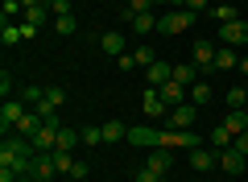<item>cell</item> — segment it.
<instances>
[{"mask_svg":"<svg viewBox=\"0 0 248 182\" xmlns=\"http://www.w3.org/2000/svg\"><path fill=\"white\" fill-rule=\"evenodd\" d=\"M33 157H37L33 141L21 137V132H9V137L0 141V170H13L17 178H25L33 170Z\"/></svg>","mask_w":248,"mask_h":182,"instance_id":"6da1fadb","label":"cell"},{"mask_svg":"<svg viewBox=\"0 0 248 182\" xmlns=\"http://www.w3.org/2000/svg\"><path fill=\"white\" fill-rule=\"evenodd\" d=\"M190 25H195V13H190V9H166V13L157 17V33H166V37L186 33Z\"/></svg>","mask_w":248,"mask_h":182,"instance_id":"7a4b0ae2","label":"cell"},{"mask_svg":"<svg viewBox=\"0 0 248 182\" xmlns=\"http://www.w3.org/2000/svg\"><path fill=\"white\" fill-rule=\"evenodd\" d=\"M25 112H29V104H25V99H4V104H0V129H4V137H9V132H17V124L21 120H25Z\"/></svg>","mask_w":248,"mask_h":182,"instance_id":"3957f363","label":"cell"},{"mask_svg":"<svg viewBox=\"0 0 248 182\" xmlns=\"http://www.w3.org/2000/svg\"><path fill=\"white\" fill-rule=\"evenodd\" d=\"M141 108H145V116H149V120H166V116H170V104L161 99L157 87H145V91H141Z\"/></svg>","mask_w":248,"mask_h":182,"instance_id":"277c9868","label":"cell"},{"mask_svg":"<svg viewBox=\"0 0 248 182\" xmlns=\"http://www.w3.org/2000/svg\"><path fill=\"white\" fill-rule=\"evenodd\" d=\"M157 141H161V129H153V124H128V145L157 149Z\"/></svg>","mask_w":248,"mask_h":182,"instance_id":"5b68a950","label":"cell"},{"mask_svg":"<svg viewBox=\"0 0 248 182\" xmlns=\"http://www.w3.org/2000/svg\"><path fill=\"white\" fill-rule=\"evenodd\" d=\"M190 170H195V174H211V170H219V153H215L211 145L190 149Z\"/></svg>","mask_w":248,"mask_h":182,"instance_id":"8992f818","label":"cell"},{"mask_svg":"<svg viewBox=\"0 0 248 182\" xmlns=\"http://www.w3.org/2000/svg\"><path fill=\"white\" fill-rule=\"evenodd\" d=\"M219 42L223 46H248V21L236 17V21H228V25H219Z\"/></svg>","mask_w":248,"mask_h":182,"instance_id":"52a82bcc","label":"cell"},{"mask_svg":"<svg viewBox=\"0 0 248 182\" xmlns=\"http://www.w3.org/2000/svg\"><path fill=\"white\" fill-rule=\"evenodd\" d=\"M29 178H37V182H54V178H58L54 153H37V157H33V170H29Z\"/></svg>","mask_w":248,"mask_h":182,"instance_id":"ba28073f","label":"cell"},{"mask_svg":"<svg viewBox=\"0 0 248 182\" xmlns=\"http://www.w3.org/2000/svg\"><path fill=\"white\" fill-rule=\"evenodd\" d=\"M215 54H219V50H215L211 42H195V50H190V62H195L199 70H207V75H211V70H215Z\"/></svg>","mask_w":248,"mask_h":182,"instance_id":"9c48e42d","label":"cell"},{"mask_svg":"<svg viewBox=\"0 0 248 182\" xmlns=\"http://www.w3.org/2000/svg\"><path fill=\"white\" fill-rule=\"evenodd\" d=\"M145 79H149V87H166L170 79H174V62L157 58V62H153V66H145Z\"/></svg>","mask_w":248,"mask_h":182,"instance_id":"30bf717a","label":"cell"},{"mask_svg":"<svg viewBox=\"0 0 248 182\" xmlns=\"http://www.w3.org/2000/svg\"><path fill=\"white\" fill-rule=\"evenodd\" d=\"M219 170H223V174H232V178H236V174H244V153H240L236 145L219 149Z\"/></svg>","mask_w":248,"mask_h":182,"instance_id":"8fae6325","label":"cell"},{"mask_svg":"<svg viewBox=\"0 0 248 182\" xmlns=\"http://www.w3.org/2000/svg\"><path fill=\"white\" fill-rule=\"evenodd\" d=\"M199 112H203V108H195V104H178V108H170L166 120H170V124H178V129H190V124L199 120Z\"/></svg>","mask_w":248,"mask_h":182,"instance_id":"7c38bea8","label":"cell"},{"mask_svg":"<svg viewBox=\"0 0 248 182\" xmlns=\"http://www.w3.org/2000/svg\"><path fill=\"white\" fill-rule=\"evenodd\" d=\"M29 141H33V149H37V153H54V149H58V129L42 124V129H37Z\"/></svg>","mask_w":248,"mask_h":182,"instance_id":"4fadbf2b","label":"cell"},{"mask_svg":"<svg viewBox=\"0 0 248 182\" xmlns=\"http://www.w3.org/2000/svg\"><path fill=\"white\" fill-rule=\"evenodd\" d=\"M161 91V99H166L170 108H178V104H190V87H182V83H174V79H170L166 87H157Z\"/></svg>","mask_w":248,"mask_h":182,"instance_id":"5bb4252c","label":"cell"},{"mask_svg":"<svg viewBox=\"0 0 248 182\" xmlns=\"http://www.w3.org/2000/svg\"><path fill=\"white\" fill-rule=\"evenodd\" d=\"M145 165H153L157 174H166V178H170V170H174V149H149Z\"/></svg>","mask_w":248,"mask_h":182,"instance_id":"9a60e30c","label":"cell"},{"mask_svg":"<svg viewBox=\"0 0 248 182\" xmlns=\"http://www.w3.org/2000/svg\"><path fill=\"white\" fill-rule=\"evenodd\" d=\"M219 124L232 132V137H240V132H248V112L244 108H228V116H223Z\"/></svg>","mask_w":248,"mask_h":182,"instance_id":"2e32d148","label":"cell"},{"mask_svg":"<svg viewBox=\"0 0 248 182\" xmlns=\"http://www.w3.org/2000/svg\"><path fill=\"white\" fill-rule=\"evenodd\" d=\"M199 75H203V70H199L195 62H174V83H182V87H195V83H199Z\"/></svg>","mask_w":248,"mask_h":182,"instance_id":"e0dca14e","label":"cell"},{"mask_svg":"<svg viewBox=\"0 0 248 182\" xmlns=\"http://www.w3.org/2000/svg\"><path fill=\"white\" fill-rule=\"evenodd\" d=\"M99 50H104V54H112V58H120V54H128V50H124V33H116V29H108V33L99 37Z\"/></svg>","mask_w":248,"mask_h":182,"instance_id":"ac0fdd59","label":"cell"},{"mask_svg":"<svg viewBox=\"0 0 248 182\" xmlns=\"http://www.w3.org/2000/svg\"><path fill=\"white\" fill-rule=\"evenodd\" d=\"M207 145H211L215 153H219V149H228V145H236V137H232V132L223 129V124H211V132H207Z\"/></svg>","mask_w":248,"mask_h":182,"instance_id":"d6986e66","label":"cell"},{"mask_svg":"<svg viewBox=\"0 0 248 182\" xmlns=\"http://www.w3.org/2000/svg\"><path fill=\"white\" fill-rule=\"evenodd\" d=\"M21 17H25V25H37V29H42V25H46V17H50V0H42V4H29Z\"/></svg>","mask_w":248,"mask_h":182,"instance_id":"ffe728a7","label":"cell"},{"mask_svg":"<svg viewBox=\"0 0 248 182\" xmlns=\"http://www.w3.org/2000/svg\"><path fill=\"white\" fill-rule=\"evenodd\" d=\"M240 66V50L236 46H219V54H215V70H232Z\"/></svg>","mask_w":248,"mask_h":182,"instance_id":"44dd1931","label":"cell"},{"mask_svg":"<svg viewBox=\"0 0 248 182\" xmlns=\"http://www.w3.org/2000/svg\"><path fill=\"white\" fill-rule=\"evenodd\" d=\"M33 112L42 116V124H50V129H62V120H58V104H54V99H42Z\"/></svg>","mask_w":248,"mask_h":182,"instance_id":"7402d4cb","label":"cell"},{"mask_svg":"<svg viewBox=\"0 0 248 182\" xmlns=\"http://www.w3.org/2000/svg\"><path fill=\"white\" fill-rule=\"evenodd\" d=\"M116 141H128V124L108 120V124H104V145H116Z\"/></svg>","mask_w":248,"mask_h":182,"instance_id":"603a6c76","label":"cell"},{"mask_svg":"<svg viewBox=\"0 0 248 182\" xmlns=\"http://www.w3.org/2000/svg\"><path fill=\"white\" fill-rule=\"evenodd\" d=\"M153 29H157V13H137L133 33H137V37H145V33H153Z\"/></svg>","mask_w":248,"mask_h":182,"instance_id":"cb8c5ba5","label":"cell"},{"mask_svg":"<svg viewBox=\"0 0 248 182\" xmlns=\"http://www.w3.org/2000/svg\"><path fill=\"white\" fill-rule=\"evenodd\" d=\"M190 104H195V108H207V104H211V87H207V79H199V83L190 87Z\"/></svg>","mask_w":248,"mask_h":182,"instance_id":"d4e9b609","label":"cell"},{"mask_svg":"<svg viewBox=\"0 0 248 182\" xmlns=\"http://www.w3.org/2000/svg\"><path fill=\"white\" fill-rule=\"evenodd\" d=\"M54 165H58V174H66V178H71V170H75V153H71V149H54Z\"/></svg>","mask_w":248,"mask_h":182,"instance_id":"484cf974","label":"cell"},{"mask_svg":"<svg viewBox=\"0 0 248 182\" xmlns=\"http://www.w3.org/2000/svg\"><path fill=\"white\" fill-rule=\"evenodd\" d=\"M207 13H211V21H215V25H228V21H236V17H240V13L232 9V4H215V9H207Z\"/></svg>","mask_w":248,"mask_h":182,"instance_id":"4316f807","label":"cell"},{"mask_svg":"<svg viewBox=\"0 0 248 182\" xmlns=\"http://www.w3.org/2000/svg\"><path fill=\"white\" fill-rule=\"evenodd\" d=\"M79 129H66V124H62V129H58V149H71V153H75V145H79Z\"/></svg>","mask_w":248,"mask_h":182,"instance_id":"83f0119b","label":"cell"},{"mask_svg":"<svg viewBox=\"0 0 248 182\" xmlns=\"http://www.w3.org/2000/svg\"><path fill=\"white\" fill-rule=\"evenodd\" d=\"M83 145H104V124H87V129H79Z\"/></svg>","mask_w":248,"mask_h":182,"instance_id":"f1b7e54d","label":"cell"},{"mask_svg":"<svg viewBox=\"0 0 248 182\" xmlns=\"http://www.w3.org/2000/svg\"><path fill=\"white\" fill-rule=\"evenodd\" d=\"M0 42H4V46H17V42H25L21 25H13V21H9V25H0Z\"/></svg>","mask_w":248,"mask_h":182,"instance_id":"f546056e","label":"cell"},{"mask_svg":"<svg viewBox=\"0 0 248 182\" xmlns=\"http://www.w3.org/2000/svg\"><path fill=\"white\" fill-rule=\"evenodd\" d=\"M75 29H79V25H75V13H66V17H54V33H62V37H71Z\"/></svg>","mask_w":248,"mask_h":182,"instance_id":"4dcf8cb0","label":"cell"},{"mask_svg":"<svg viewBox=\"0 0 248 182\" xmlns=\"http://www.w3.org/2000/svg\"><path fill=\"white\" fill-rule=\"evenodd\" d=\"M133 54H137V66H153V62H157V54H153V46H145V42L137 46Z\"/></svg>","mask_w":248,"mask_h":182,"instance_id":"1f68e13d","label":"cell"},{"mask_svg":"<svg viewBox=\"0 0 248 182\" xmlns=\"http://www.w3.org/2000/svg\"><path fill=\"white\" fill-rule=\"evenodd\" d=\"M248 104V87H232L228 91V108H244Z\"/></svg>","mask_w":248,"mask_h":182,"instance_id":"d6a6232c","label":"cell"},{"mask_svg":"<svg viewBox=\"0 0 248 182\" xmlns=\"http://www.w3.org/2000/svg\"><path fill=\"white\" fill-rule=\"evenodd\" d=\"M137 182H166V174H157L153 165H145V162H141V170H137Z\"/></svg>","mask_w":248,"mask_h":182,"instance_id":"836d02e7","label":"cell"},{"mask_svg":"<svg viewBox=\"0 0 248 182\" xmlns=\"http://www.w3.org/2000/svg\"><path fill=\"white\" fill-rule=\"evenodd\" d=\"M50 13L54 17H66V13H71V0H50Z\"/></svg>","mask_w":248,"mask_h":182,"instance_id":"e575fe53","label":"cell"},{"mask_svg":"<svg viewBox=\"0 0 248 182\" xmlns=\"http://www.w3.org/2000/svg\"><path fill=\"white\" fill-rule=\"evenodd\" d=\"M87 174H91V170H87V162H79V157H75V170H71V178H75V182H83Z\"/></svg>","mask_w":248,"mask_h":182,"instance_id":"d590c367","label":"cell"},{"mask_svg":"<svg viewBox=\"0 0 248 182\" xmlns=\"http://www.w3.org/2000/svg\"><path fill=\"white\" fill-rule=\"evenodd\" d=\"M46 99H54V104L62 108V99H66V91H62V87H46Z\"/></svg>","mask_w":248,"mask_h":182,"instance_id":"8d00e7d4","label":"cell"},{"mask_svg":"<svg viewBox=\"0 0 248 182\" xmlns=\"http://www.w3.org/2000/svg\"><path fill=\"white\" fill-rule=\"evenodd\" d=\"M128 4H133V13H153V4H157V0H128Z\"/></svg>","mask_w":248,"mask_h":182,"instance_id":"74e56055","label":"cell"},{"mask_svg":"<svg viewBox=\"0 0 248 182\" xmlns=\"http://www.w3.org/2000/svg\"><path fill=\"white\" fill-rule=\"evenodd\" d=\"M116 66H120V70H133V66H137V54H120V58H116Z\"/></svg>","mask_w":248,"mask_h":182,"instance_id":"f35d334b","label":"cell"},{"mask_svg":"<svg viewBox=\"0 0 248 182\" xmlns=\"http://www.w3.org/2000/svg\"><path fill=\"white\" fill-rule=\"evenodd\" d=\"M0 91H4V99H9V91H13V75L9 70H0Z\"/></svg>","mask_w":248,"mask_h":182,"instance_id":"ab89813d","label":"cell"},{"mask_svg":"<svg viewBox=\"0 0 248 182\" xmlns=\"http://www.w3.org/2000/svg\"><path fill=\"white\" fill-rule=\"evenodd\" d=\"M182 9H190V13H207V0H182Z\"/></svg>","mask_w":248,"mask_h":182,"instance_id":"60d3db41","label":"cell"},{"mask_svg":"<svg viewBox=\"0 0 248 182\" xmlns=\"http://www.w3.org/2000/svg\"><path fill=\"white\" fill-rule=\"evenodd\" d=\"M236 149H240V153L248 157V132H240V137H236Z\"/></svg>","mask_w":248,"mask_h":182,"instance_id":"b9f144b4","label":"cell"},{"mask_svg":"<svg viewBox=\"0 0 248 182\" xmlns=\"http://www.w3.org/2000/svg\"><path fill=\"white\" fill-rule=\"evenodd\" d=\"M161 9H182V0H157Z\"/></svg>","mask_w":248,"mask_h":182,"instance_id":"7bdbcfd3","label":"cell"},{"mask_svg":"<svg viewBox=\"0 0 248 182\" xmlns=\"http://www.w3.org/2000/svg\"><path fill=\"white\" fill-rule=\"evenodd\" d=\"M21 4H25V9H29V4H42V0H21Z\"/></svg>","mask_w":248,"mask_h":182,"instance_id":"ee69618b","label":"cell"},{"mask_svg":"<svg viewBox=\"0 0 248 182\" xmlns=\"http://www.w3.org/2000/svg\"><path fill=\"white\" fill-rule=\"evenodd\" d=\"M120 4H128V0H120Z\"/></svg>","mask_w":248,"mask_h":182,"instance_id":"f6af8a7d","label":"cell"},{"mask_svg":"<svg viewBox=\"0 0 248 182\" xmlns=\"http://www.w3.org/2000/svg\"><path fill=\"white\" fill-rule=\"evenodd\" d=\"M244 21H248V17H244Z\"/></svg>","mask_w":248,"mask_h":182,"instance_id":"bcb514c9","label":"cell"},{"mask_svg":"<svg viewBox=\"0 0 248 182\" xmlns=\"http://www.w3.org/2000/svg\"><path fill=\"white\" fill-rule=\"evenodd\" d=\"M244 87H248V83H244Z\"/></svg>","mask_w":248,"mask_h":182,"instance_id":"7dc6e473","label":"cell"}]
</instances>
